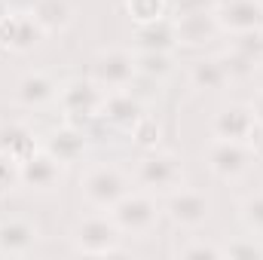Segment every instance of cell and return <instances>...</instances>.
Masks as SVG:
<instances>
[{"label":"cell","mask_w":263,"mask_h":260,"mask_svg":"<svg viewBox=\"0 0 263 260\" xmlns=\"http://www.w3.org/2000/svg\"><path fill=\"white\" fill-rule=\"evenodd\" d=\"M70 242L77 254H89V257H107V254H120L123 245V230L117 227L114 217H83L73 224L70 230Z\"/></svg>","instance_id":"1"},{"label":"cell","mask_w":263,"mask_h":260,"mask_svg":"<svg viewBox=\"0 0 263 260\" xmlns=\"http://www.w3.org/2000/svg\"><path fill=\"white\" fill-rule=\"evenodd\" d=\"M110 217L117 220L123 236H147L159 220V205L144 193H126L110 208Z\"/></svg>","instance_id":"2"},{"label":"cell","mask_w":263,"mask_h":260,"mask_svg":"<svg viewBox=\"0 0 263 260\" xmlns=\"http://www.w3.org/2000/svg\"><path fill=\"white\" fill-rule=\"evenodd\" d=\"M80 193L92 208H114L123 196L129 193V181L114 165H95L83 175Z\"/></svg>","instance_id":"3"},{"label":"cell","mask_w":263,"mask_h":260,"mask_svg":"<svg viewBox=\"0 0 263 260\" xmlns=\"http://www.w3.org/2000/svg\"><path fill=\"white\" fill-rule=\"evenodd\" d=\"M251 165V153L245 147V141H223L217 138L208 150V169L220 178V181H236L248 172Z\"/></svg>","instance_id":"4"},{"label":"cell","mask_w":263,"mask_h":260,"mask_svg":"<svg viewBox=\"0 0 263 260\" xmlns=\"http://www.w3.org/2000/svg\"><path fill=\"white\" fill-rule=\"evenodd\" d=\"M214 18L220 31L248 34L263 28V3L260 0H223L214 6Z\"/></svg>","instance_id":"5"},{"label":"cell","mask_w":263,"mask_h":260,"mask_svg":"<svg viewBox=\"0 0 263 260\" xmlns=\"http://www.w3.org/2000/svg\"><path fill=\"white\" fill-rule=\"evenodd\" d=\"M165 214H168L172 224L196 230L211 217V202L199 190H175L168 196V202H165Z\"/></svg>","instance_id":"6"},{"label":"cell","mask_w":263,"mask_h":260,"mask_svg":"<svg viewBox=\"0 0 263 260\" xmlns=\"http://www.w3.org/2000/svg\"><path fill=\"white\" fill-rule=\"evenodd\" d=\"M138 184L144 190H168V187H178L184 172H181V162L168 153H153V156H144L141 165H138Z\"/></svg>","instance_id":"7"},{"label":"cell","mask_w":263,"mask_h":260,"mask_svg":"<svg viewBox=\"0 0 263 260\" xmlns=\"http://www.w3.org/2000/svg\"><path fill=\"white\" fill-rule=\"evenodd\" d=\"M135 55L123 52V49H110L101 52L95 59V83L107 86V89H129L135 80Z\"/></svg>","instance_id":"8"},{"label":"cell","mask_w":263,"mask_h":260,"mask_svg":"<svg viewBox=\"0 0 263 260\" xmlns=\"http://www.w3.org/2000/svg\"><path fill=\"white\" fill-rule=\"evenodd\" d=\"M220 34L214 9H199L187 15H175V37L181 46H205Z\"/></svg>","instance_id":"9"},{"label":"cell","mask_w":263,"mask_h":260,"mask_svg":"<svg viewBox=\"0 0 263 260\" xmlns=\"http://www.w3.org/2000/svg\"><path fill=\"white\" fill-rule=\"evenodd\" d=\"M46 31L37 25L31 12H6L0 18V43L9 49H31Z\"/></svg>","instance_id":"10"},{"label":"cell","mask_w":263,"mask_h":260,"mask_svg":"<svg viewBox=\"0 0 263 260\" xmlns=\"http://www.w3.org/2000/svg\"><path fill=\"white\" fill-rule=\"evenodd\" d=\"M141 117H144V104L132 92H126V89H117L101 104V120L110 123L114 129H120V132H132Z\"/></svg>","instance_id":"11"},{"label":"cell","mask_w":263,"mask_h":260,"mask_svg":"<svg viewBox=\"0 0 263 260\" xmlns=\"http://www.w3.org/2000/svg\"><path fill=\"white\" fill-rule=\"evenodd\" d=\"M254 126H257V120H254L251 107L230 104V107H223L214 117V126L211 129H214V138H223V141H251Z\"/></svg>","instance_id":"12"},{"label":"cell","mask_w":263,"mask_h":260,"mask_svg":"<svg viewBox=\"0 0 263 260\" xmlns=\"http://www.w3.org/2000/svg\"><path fill=\"white\" fill-rule=\"evenodd\" d=\"M62 181V162L52 153H34L22 162V184L31 190H52Z\"/></svg>","instance_id":"13"},{"label":"cell","mask_w":263,"mask_h":260,"mask_svg":"<svg viewBox=\"0 0 263 260\" xmlns=\"http://www.w3.org/2000/svg\"><path fill=\"white\" fill-rule=\"evenodd\" d=\"M40 233L34 224L22 220V217H9L0 224V254L3 257H15V254H28L37 245Z\"/></svg>","instance_id":"14"},{"label":"cell","mask_w":263,"mask_h":260,"mask_svg":"<svg viewBox=\"0 0 263 260\" xmlns=\"http://www.w3.org/2000/svg\"><path fill=\"white\" fill-rule=\"evenodd\" d=\"M0 153L12 156V159L22 165V162H28V159H31L34 153H40V150H37L34 132L28 129V126H22V123H3V126H0Z\"/></svg>","instance_id":"15"},{"label":"cell","mask_w":263,"mask_h":260,"mask_svg":"<svg viewBox=\"0 0 263 260\" xmlns=\"http://www.w3.org/2000/svg\"><path fill=\"white\" fill-rule=\"evenodd\" d=\"M86 141H89L86 132L73 129V126H65V129H59V132L49 135L46 153H52L62 165H70V162H77V159L86 153Z\"/></svg>","instance_id":"16"},{"label":"cell","mask_w":263,"mask_h":260,"mask_svg":"<svg viewBox=\"0 0 263 260\" xmlns=\"http://www.w3.org/2000/svg\"><path fill=\"white\" fill-rule=\"evenodd\" d=\"M135 40H138V46H141V49H153V52H172V46H178V37H175V22L156 18V22L138 25V31H135Z\"/></svg>","instance_id":"17"},{"label":"cell","mask_w":263,"mask_h":260,"mask_svg":"<svg viewBox=\"0 0 263 260\" xmlns=\"http://www.w3.org/2000/svg\"><path fill=\"white\" fill-rule=\"evenodd\" d=\"M52 98H55V83L46 73H28L15 89V101L25 107H40Z\"/></svg>","instance_id":"18"},{"label":"cell","mask_w":263,"mask_h":260,"mask_svg":"<svg viewBox=\"0 0 263 260\" xmlns=\"http://www.w3.org/2000/svg\"><path fill=\"white\" fill-rule=\"evenodd\" d=\"M190 83L205 92H217L230 83V77H227V67L220 59H199L190 65Z\"/></svg>","instance_id":"19"},{"label":"cell","mask_w":263,"mask_h":260,"mask_svg":"<svg viewBox=\"0 0 263 260\" xmlns=\"http://www.w3.org/2000/svg\"><path fill=\"white\" fill-rule=\"evenodd\" d=\"M31 15L37 18V25L43 31H62V28H67L73 9L67 0H37L31 6Z\"/></svg>","instance_id":"20"},{"label":"cell","mask_w":263,"mask_h":260,"mask_svg":"<svg viewBox=\"0 0 263 260\" xmlns=\"http://www.w3.org/2000/svg\"><path fill=\"white\" fill-rule=\"evenodd\" d=\"M135 70L147 80H165L172 70H175V62L168 52H153V49H141L135 55Z\"/></svg>","instance_id":"21"},{"label":"cell","mask_w":263,"mask_h":260,"mask_svg":"<svg viewBox=\"0 0 263 260\" xmlns=\"http://www.w3.org/2000/svg\"><path fill=\"white\" fill-rule=\"evenodd\" d=\"M223 257L230 260H263V239L260 236H239L223 245Z\"/></svg>","instance_id":"22"},{"label":"cell","mask_w":263,"mask_h":260,"mask_svg":"<svg viewBox=\"0 0 263 260\" xmlns=\"http://www.w3.org/2000/svg\"><path fill=\"white\" fill-rule=\"evenodd\" d=\"M126 9H129V15L138 25H147V22L165 18L168 0H126Z\"/></svg>","instance_id":"23"},{"label":"cell","mask_w":263,"mask_h":260,"mask_svg":"<svg viewBox=\"0 0 263 260\" xmlns=\"http://www.w3.org/2000/svg\"><path fill=\"white\" fill-rule=\"evenodd\" d=\"M239 217H242V224H245L248 233H254V236L263 239V193L248 196V199L239 205Z\"/></svg>","instance_id":"24"},{"label":"cell","mask_w":263,"mask_h":260,"mask_svg":"<svg viewBox=\"0 0 263 260\" xmlns=\"http://www.w3.org/2000/svg\"><path fill=\"white\" fill-rule=\"evenodd\" d=\"M220 62H223V67H227V77H230V80L251 77V73H254V67H257V62H254L251 55H245V52H239V49H233V52H230V55H223Z\"/></svg>","instance_id":"25"},{"label":"cell","mask_w":263,"mask_h":260,"mask_svg":"<svg viewBox=\"0 0 263 260\" xmlns=\"http://www.w3.org/2000/svg\"><path fill=\"white\" fill-rule=\"evenodd\" d=\"M178 257L184 260H217L223 257V245H214V242H202V239H193L190 245H184V248H178Z\"/></svg>","instance_id":"26"},{"label":"cell","mask_w":263,"mask_h":260,"mask_svg":"<svg viewBox=\"0 0 263 260\" xmlns=\"http://www.w3.org/2000/svg\"><path fill=\"white\" fill-rule=\"evenodd\" d=\"M132 138H135V144H141V147H156V141H159V123L144 114V117L138 120V126L132 129Z\"/></svg>","instance_id":"27"},{"label":"cell","mask_w":263,"mask_h":260,"mask_svg":"<svg viewBox=\"0 0 263 260\" xmlns=\"http://www.w3.org/2000/svg\"><path fill=\"white\" fill-rule=\"evenodd\" d=\"M15 184H22V165H18L12 156L0 153V193L12 190Z\"/></svg>","instance_id":"28"},{"label":"cell","mask_w":263,"mask_h":260,"mask_svg":"<svg viewBox=\"0 0 263 260\" xmlns=\"http://www.w3.org/2000/svg\"><path fill=\"white\" fill-rule=\"evenodd\" d=\"M199 9H214V3L211 0H175V15H187Z\"/></svg>","instance_id":"29"},{"label":"cell","mask_w":263,"mask_h":260,"mask_svg":"<svg viewBox=\"0 0 263 260\" xmlns=\"http://www.w3.org/2000/svg\"><path fill=\"white\" fill-rule=\"evenodd\" d=\"M248 107H251L254 120H257V123H263V89L257 92V95H254V98H251V104H248Z\"/></svg>","instance_id":"30"},{"label":"cell","mask_w":263,"mask_h":260,"mask_svg":"<svg viewBox=\"0 0 263 260\" xmlns=\"http://www.w3.org/2000/svg\"><path fill=\"white\" fill-rule=\"evenodd\" d=\"M6 12H9V6H6V0H0V18H3Z\"/></svg>","instance_id":"31"},{"label":"cell","mask_w":263,"mask_h":260,"mask_svg":"<svg viewBox=\"0 0 263 260\" xmlns=\"http://www.w3.org/2000/svg\"><path fill=\"white\" fill-rule=\"evenodd\" d=\"M260 3H263V0H260Z\"/></svg>","instance_id":"32"}]
</instances>
